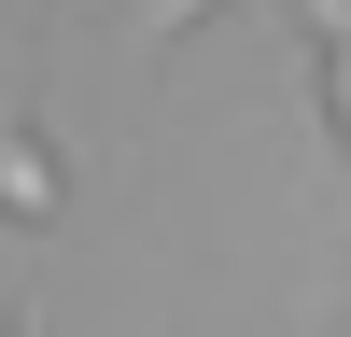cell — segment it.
<instances>
[{"instance_id": "obj_2", "label": "cell", "mask_w": 351, "mask_h": 337, "mask_svg": "<svg viewBox=\"0 0 351 337\" xmlns=\"http://www.w3.org/2000/svg\"><path fill=\"white\" fill-rule=\"evenodd\" d=\"M211 0H141V42H169V28H197Z\"/></svg>"}, {"instance_id": "obj_3", "label": "cell", "mask_w": 351, "mask_h": 337, "mask_svg": "<svg viewBox=\"0 0 351 337\" xmlns=\"http://www.w3.org/2000/svg\"><path fill=\"white\" fill-rule=\"evenodd\" d=\"M0 337H14V323H0Z\"/></svg>"}, {"instance_id": "obj_1", "label": "cell", "mask_w": 351, "mask_h": 337, "mask_svg": "<svg viewBox=\"0 0 351 337\" xmlns=\"http://www.w3.org/2000/svg\"><path fill=\"white\" fill-rule=\"evenodd\" d=\"M324 127L351 140V42H324Z\"/></svg>"}]
</instances>
